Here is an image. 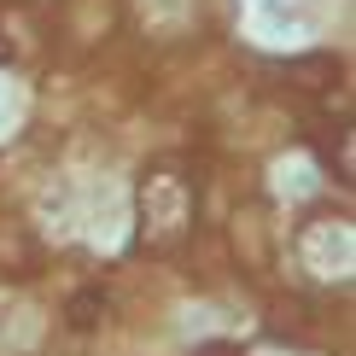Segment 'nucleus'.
<instances>
[{"label": "nucleus", "mask_w": 356, "mask_h": 356, "mask_svg": "<svg viewBox=\"0 0 356 356\" xmlns=\"http://www.w3.org/2000/svg\"><path fill=\"white\" fill-rule=\"evenodd\" d=\"M187 228H193V187L175 181L170 170H152L140 181V240L170 251Z\"/></svg>", "instance_id": "obj_1"}, {"label": "nucleus", "mask_w": 356, "mask_h": 356, "mask_svg": "<svg viewBox=\"0 0 356 356\" xmlns=\"http://www.w3.org/2000/svg\"><path fill=\"white\" fill-rule=\"evenodd\" d=\"M309 146H316V158H321V170L339 175V181H356V158H350V117H339V123H321L316 135H309Z\"/></svg>", "instance_id": "obj_2"}, {"label": "nucleus", "mask_w": 356, "mask_h": 356, "mask_svg": "<svg viewBox=\"0 0 356 356\" xmlns=\"http://www.w3.org/2000/svg\"><path fill=\"white\" fill-rule=\"evenodd\" d=\"M106 292H76V298H70V327H99V321H106Z\"/></svg>", "instance_id": "obj_3"}, {"label": "nucleus", "mask_w": 356, "mask_h": 356, "mask_svg": "<svg viewBox=\"0 0 356 356\" xmlns=\"http://www.w3.org/2000/svg\"><path fill=\"white\" fill-rule=\"evenodd\" d=\"M0 65H12V41L6 35H0Z\"/></svg>", "instance_id": "obj_5"}, {"label": "nucleus", "mask_w": 356, "mask_h": 356, "mask_svg": "<svg viewBox=\"0 0 356 356\" xmlns=\"http://www.w3.org/2000/svg\"><path fill=\"white\" fill-rule=\"evenodd\" d=\"M199 356H240L234 345H211V350H199Z\"/></svg>", "instance_id": "obj_4"}]
</instances>
